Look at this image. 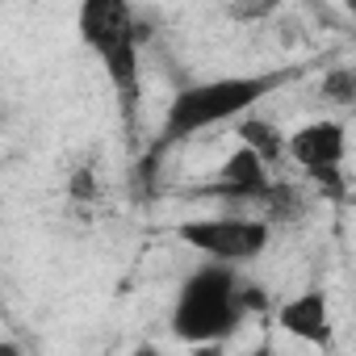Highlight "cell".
Returning <instances> with one entry per match:
<instances>
[{
	"label": "cell",
	"instance_id": "277c9868",
	"mask_svg": "<svg viewBox=\"0 0 356 356\" xmlns=\"http://www.w3.org/2000/svg\"><path fill=\"white\" fill-rule=\"evenodd\" d=\"M176 239L202 252L206 264L239 268V264H256L268 252L273 227L252 214H206V218H185L176 227Z\"/></svg>",
	"mask_w": 356,
	"mask_h": 356
},
{
	"label": "cell",
	"instance_id": "6da1fadb",
	"mask_svg": "<svg viewBox=\"0 0 356 356\" xmlns=\"http://www.w3.org/2000/svg\"><path fill=\"white\" fill-rule=\"evenodd\" d=\"M293 76H298V67H268V72H235V76H214V80H197V84L176 88V97L163 109L159 134L151 138L147 172L163 151L181 147V143H189L214 126L252 118V109L260 101H268L277 88H285Z\"/></svg>",
	"mask_w": 356,
	"mask_h": 356
},
{
	"label": "cell",
	"instance_id": "5b68a950",
	"mask_svg": "<svg viewBox=\"0 0 356 356\" xmlns=\"http://www.w3.org/2000/svg\"><path fill=\"white\" fill-rule=\"evenodd\" d=\"M289 159L327 193H343V159H348V126L335 118H314L289 130Z\"/></svg>",
	"mask_w": 356,
	"mask_h": 356
},
{
	"label": "cell",
	"instance_id": "52a82bcc",
	"mask_svg": "<svg viewBox=\"0 0 356 356\" xmlns=\"http://www.w3.org/2000/svg\"><path fill=\"white\" fill-rule=\"evenodd\" d=\"M218 193H222V197H239V202H273L281 189H277V181H273L268 163H264L256 151L235 147V151L222 159V168H218Z\"/></svg>",
	"mask_w": 356,
	"mask_h": 356
},
{
	"label": "cell",
	"instance_id": "8fae6325",
	"mask_svg": "<svg viewBox=\"0 0 356 356\" xmlns=\"http://www.w3.org/2000/svg\"><path fill=\"white\" fill-rule=\"evenodd\" d=\"M0 356H22V352H17V343H13V339H5V343H0Z\"/></svg>",
	"mask_w": 356,
	"mask_h": 356
},
{
	"label": "cell",
	"instance_id": "30bf717a",
	"mask_svg": "<svg viewBox=\"0 0 356 356\" xmlns=\"http://www.w3.org/2000/svg\"><path fill=\"white\" fill-rule=\"evenodd\" d=\"M130 356H163V352H159V348H155V343H138V348H134V352H130Z\"/></svg>",
	"mask_w": 356,
	"mask_h": 356
},
{
	"label": "cell",
	"instance_id": "7a4b0ae2",
	"mask_svg": "<svg viewBox=\"0 0 356 356\" xmlns=\"http://www.w3.org/2000/svg\"><path fill=\"white\" fill-rule=\"evenodd\" d=\"M252 285L239 277V268H227V264H202L185 277V285L176 289V302H172V314H168V327L181 343H222L231 339L252 302H248Z\"/></svg>",
	"mask_w": 356,
	"mask_h": 356
},
{
	"label": "cell",
	"instance_id": "7c38bea8",
	"mask_svg": "<svg viewBox=\"0 0 356 356\" xmlns=\"http://www.w3.org/2000/svg\"><path fill=\"white\" fill-rule=\"evenodd\" d=\"M248 356H277V348H268V343H260L256 352H248Z\"/></svg>",
	"mask_w": 356,
	"mask_h": 356
},
{
	"label": "cell",
	"instance_id": "3957f363",
	"mask_svg": "<svg viewBox=\"0 0 356 356\" xmlns=\"http://www.w3.org/2000/svg\"><path fill=\"white\" fill-rule=\"evenodd\" d=\"M76 30L80 42L101 59L122 118L130 122L143 97V34H138V17L130 5L122 0H84L80 13H76Z\"/></svg>",
	"mask_w": 356,
	"mask_h": 356
},
{
	"label": "cell",
	"instance_id": "8992f818",
	"mask_svg": "<svg viewBox=\"0 0 356 356\" xmlns=\"http://www.w3.org/2000/svg\"><path fill=\"white\" fill-rule=\"evenodd\" d=\"M277 327L302 343H314V348H327L335 339V318H331V298L327 289H302L293 293L289 302L277 306Z\"/></svg>",
	"mask_w": 356,
	"mask_h": 356
},
{
	"label": "cell",
	"instance_id": "9c48e42d",
	"mask_svg": "<svg viewBox=\"0 0 356 356\" xmlns=\"http://www.w3.org/2000/svg\"><path fill=\"white\" fill-rule=\"evenodd\" d=\"M318 88L335 105H356V67H327V76H323Z\"/></svg>",
	"mask_w": 356,
	"mask_h": 356
},
{
	"label": "cell",
	"instance_id": "ba28073f",
	"mask_svg": "<svg viewBox=\"0 0 356 356\" xmlns=\"http://www.w3.org/2000/svg\"><path fill=\"white\" fill-rule=\"evenodd\" d=\"M235 134H239V147H248V151H256L268 168L281 159V155H289V134L277 126V122H268V118H243V122H235Z\"/></svg>",
	"mask_w": 356,
	"mask_h": 356
}]
</instances>
